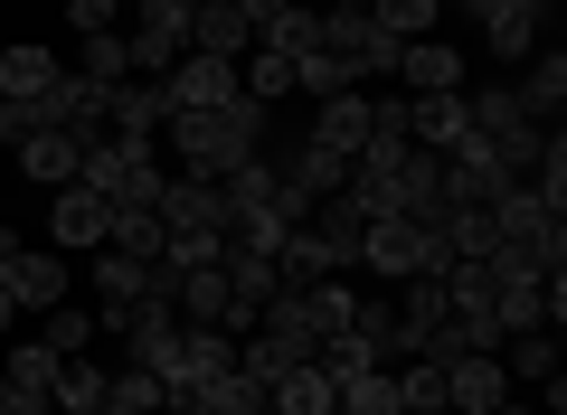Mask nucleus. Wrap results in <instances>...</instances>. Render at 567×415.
<instances>
[{"label":"nucleus","instance_id":"c85d7f7f","mask_svg":"<svg viewBox=\"0 0 567 415\" xmlns=\"http://www.w3.org/2000/svg\"><path fill=\"white\" fill-rule=\"evenodd\" d=\"M369 20H379L388 39H435V20H445V10H435V0H369Z\"/></svg>","mask_w":567,"mask_h":415},{"label":"nucleus","instance_id":"58836bf2","mask_svg":"<svg viewBox=\"0 0 567 415\" xmlns=\"http://www.w3.org/2000/svg\"><path fill=\"white\" fill-rule=\"evenodd\" d=\"M398 415H425V406H398Z\"/></svg>","mask_w":567,"mask_h":415},{"label":"nucleus","instance_id":"cd10ccee","mask_svg":"<svg viewBox=\"0 0 567 415\" xmlns=\"http://www.w3.org/2000/svg\"><path fill=\"white\" fill-rule=\"evenodd\" d=\"M237 85H246L256 104H284V95H293V58H275V48H246V58H237Z\"/></svg>","mask_w":567,"mask_h":415},{"label":"nucleus","instance_id":"a19ab883","mask_svg":"<svg viewBox=\"0 0 567 415\" xmlns=\"http://www.w3.org/2000/svg\"><path fill=\"white\" fill-rule=\"evenodd\" d=\"M0 48H10V39H0Z\"/></svg>","mask_w":567,"mask_h":415},{"label":"nucleus","instance_id":"a211bd4d","mask_svg":"<svg viewBox=\"0 0 567 415\" xmlns=\"http://www.w3.org/2000/svg\"><path fill=\"white\" fill-rule=\"evenodd\" d=\"M511 95H520V114H529V123H558V104H567V58H558V48L520 58V85H511Z\"/></svg>","mask_w":567,"mask_h":415},{"label":"nucleus","instance_id":"ea45409f","mask_svg":"<svg viewBox=\"0 0 567 415\" xmlns=\"http://www.w3.org/2000/svg\"><path fill=\"white\" fill-rule=\"evenodd\" d=\"M114 10H133V0H114Z\"/></svg>","mask_w":567,"mask_h":415},{"label":"nucleus","instance_id":"20e7f679","mask_svg":"<svg viewBox=\"0 0 567 415\" xmlns=\"http://www.w3.org/2000/svg\"><path fill=\"white\" fill-rule=\"evenodd\" d=\"M322 48L350 66V85H369V76H398V48L406 39H388L369 10H322Z\"/></svg>","mask_w":567,"mask_h":415},{"label":"nucleus","instance_id":"6ab92c4d","mask_svg":"<svg viewBox=\"0 0 567 415\" xmlns=\"http://www.w3.org/2000/svg\"><path fill=\"white\" fill-rule=\"evenodd\" d=\"M275 415H341V387L322 377V359H303V369L275 377Z\"/></svg>","mask_w":567,"mask_h":415},{"label":"nucleus","instance_id":"72a5a7b5","mask_svg":"<svg viewBox=\"0 0 567 415\" xmlns=\"http://www.w3.org/2000/svg\"><path fill=\"white\" fill-rule=\"evenodd\" d=\"M492 415H539V396H520V387H511V396H502Z\"/></svg>","mask_w":567,"mask_h":415},{"label":"nucleus","instance_id":"f8f14e48","mask_svg":"<svg viewBox=\"0 0 567 415\" xmlns=\"http://www.w3.org/2000/svg\"><path fill=\"white\" fill-rule=\"evenodd\" d=\"M162 274H171V312H181V321H218V331H227V302H237V293H227V264L218 256H208V264H162Z\"/></svg>","mask_w":567,"mask_h":415},{"label":"nucleus","instance_id":"f704fd0d","mask_svg":"<svg viewBox=\"0 0 567 415\" xmlns=\"http://www.w3.org/2000/svg\"><path fill=\"white\" fill-rule=\"evenodd\" d=\"M10 321H20V302H10V283H0V340H10Z\"/></svg>","mask_w":567,"mask_h":415},{"label":"nucleus","instance_id":"bb28decb","mask_svg":"<svg viewBox=\"0 0 567 415\" xmlns=\"http://www.w3.org/2000/svg\"><path fill=\"white\" fill-rule=\"evenodd\" d=\"M104 246H114V256H142V264H162V208H114V237H104Z\"/></svg>","mask_w":567,"mask_h":415},{"label":"nucleus","instance_id":"4c0bfd02","mask_svg":"<svg viewBox=\"0 0 567 415\" xmlns=\"http://www.w3.org/2000/svg\"><path fill=\"white\" fill-rule=\"evenodd\" d=\"M0 237H10V198H0Z\"/></svg>","mask_w":567,"mask_h":415},{"label":"nucleus","instance_id":"2eb2a0df","mask_svg":"<svg viewBox=\"0 0 567 415\" xmlns=\"http://www.w3.org/2000/svg\"><path fill=\"white\" fill-rule=\"evenodd\" d=\"M162 95H171V114H181V104H237L246 85H237V58H181L162 76Z\"/></svg>","mask_w":567,"mask_h":415},{"label":"nucleus","instance_id":"c9c22d12","mask_svg":"<svg viewBox=\"0 0 567 415\" xmlns=\"http://www.w3.org/2000/svg\"><path fill=\"white\" fill-rule=\"evenodd\" d=\"M312 10H369V0H312Z\"/></svg>","mask_w":567,"mask_h":415},{"label":"nucleus","instance_id":"f03ea898","mask_svg":"<svg viewBox=\"0 0 567 415\" xmlns=\"http://www.w3.org/2000/svg\"><path fill=\"white\" fill-rule=\"evenodd\" d=\"M237 369V331H218V321H181V350L162 359V396L171 406H189V396L208 387V377Z\"/></svg>","mask_w":567,"mask_h":415},{"label":"nucleus","instance_id":"dca6fc26","mask_svg":"<svg viewBox=\"0 0 567 415\" xmlns=\"http://www.w3.org/2000/svg\"><path fill=\"white\" fill-rule=\"evenodd\" d=\"M256 48V29H246L237 0H199L189 10V58H246Z\"/></svg>","mask_w":567,"mask_h":415},{"label":"nucleus","instance_id":"4be33fe9","mask_svg":"<svg viewBox=\"0 0 567 415\" xmlns=\"http://www.w3.org/2000/svg\"><path fill=\"white\" fill-rule=\"evenodd\" d=\"M189 406H208V415H275V387H256L246 369H227V377H208Z\"/></svg>","mask_w":567,"mask_h":415},{"label":"nucleus","instance_id":"aec40b11","mask_svg":"<svg viewBox=\"0 0 567 415\" xmlns=\"http://www.w3.org/2000/svg\"><path fill=\"white\" fill-rule=\"evenodd\" d=\"M171 396H162V377L152 369H133V359H123V369H104V406L95 415H162Z\"/></svg>","mask_w":567,"mask_h":415},{"label":"nucleus","instance_id":"0eeeda50","mask_svg":"<svg viewBox=\"0 0 567 415\" xmlns=\"http://www.w3.org/2000/svg\"><path fill=\"white\" fill-rule=\"evenodd\" d=\"M398 95H464V48L454 39H406L398 48Z\"/></svg>","mask_w":567,"mask_h":415},{"label":"nucleus","instance_id":"f3484780","mask_svg":"<svg viewBox=\"0 0 567 415\" xmlns=\"http://www.w3.org/2000/svg\"><path fill=\"white\" fill-rule=\"evenodd\" d=\"M312 142H322V152H360V142H369V95H360V85H350V95H322V104H312Z\"/></svg>","mask_w":567,"mask_h":415},{"label":"nucleus","instance_id":"9d476101","mask_svg":"<svg viewBox=\"0 0 567 415\" xmlns=\"http://www.w3.org/2000/svg\"><path fill=\"white\" fill-rule=\"evenodd\" d=\"M502 396H511V377H502V359H492V350L445 359V415H492Z\"/></svg>","mask_w":567,"mask_h":415},{"label":"nucleus","instance_id":"423d86ee","mask_svg":"<svg viewBox=\"0 0 567 415\" xmlns=\"http://www.w3.org/2000/svg\"><path fill=\"white\" fill-rule=\"evenodd\" d=\"M360 264H369L379 283L435 274V264H425V227H406V218H369V227H360Z\"/></svg>","mask_w":567,"mask_h":415},{"label":"nucleus","instance_id":"ddd939ff","mask_svg":"<svg viewBox=\"0 0 567 415\" xmlns=\"http://www.w3.org/2000/svg\"><path fill=\"white\" fill-rule=\"evenodd\" d=\"M406 142H416V152H464L473 142V123H464V95H406Z\"/></svg>","mask_w":567,"mask_h":415},{"label":"nucleus","instance_id":"412c9836","mask_svg":"<svg viewBox=\"0 0 567 415\" xmlns=\"http://www.w3.org/2000/svg\"><path fill=\"white\" fill-rule=\"evenodd\" d=\"M256 48H275V58H312V48H322V10H312V0L275 10V20L256 29Z\"/></svg>","mask_w":567,"mask_h":415},{"label":"nucleus","instance_id":"5701e85b","mask_svg":"<svg viewBox=\"0 0 567 415\" xmlns=\"http://www.w3.org/2000/svg\"><path fill=\"white\" fill-rule=\"evenodd\" d=\"M20 170L39 179V189H66V179H76V133H29L20 142Z\"/></svg>","mask_w":567,"mask_h":415},{"label":"nucleus","instance_id":"393cba45","mask_svg":"<svg viewBox=\"0 0 567 415\" xmlns=\"http://www.w3.org/2000/svg\"><path fill=\"white\" fill-rule=\"evenodd\" d=\"M95 331H104V321L85 312V302H58V312H39V340H48L58 359H85V350H95Z\"/></svg>","mask_w":567,"mask_h":415},{"label":"nucleus","instance_id":"2f4dec72","mask_svg":"<svg viewBox=\"0 0 567 415\" xmlns=\"http://www.w3.org/2000/svg\"><path fill=\"white\" fill-rule=\"evenodd\" d=\"M66 29L95 39V29H123V10H114V0H66Z\"/></svg>","mask_w":567,"mask_h":415},{"label":"nucleus","instance_id":"39448f33","mask_svg":"<svg viewBox=\"0 0 567 415\" xmlns=\"http://www.w3.org/2000/svg\"><path fill=\"white\" fill-rule=\"evenodd\" d=\"M104 237H114V198L104 189H85V179L48 189V246H58V256H95Z\"/></svg>","mask_w":567,"mask_h":415},{"label":"nucleus","instance_id":"7c9ffc66","mask_svg":"<svg viewBox=\"0 0 567 415\" xmlns=\"http://www.w3.org/2000/svg\"><path fill=\"white\" fill-rule=\"evenodd\" d=\"M0 415H58V396H48V387H20V377L0 369Z\"/></svg>","mask_w":567,"mask_h":415},{"label":"nucleus","instance_id":"7ed1b4c3","mask_svg":"<svg viewBox=\"0 0 567 415\" xmlns=\"http://www.w3.org/2000/svg\"><path fill=\"white\" fill-rule=\"evenodd\" d=\"M189 10H199V0H133V29H123L133 76H171V66L189 58Z\"/></svg>","mask_w":567,"mask_h":415},{"label":"nucleus","instance_id":"1a4fd4ad","mask_svg":"<svg viewBox=\"0 0 567 415\" xmlns=\"http://www.w3.org/2000/svg\"><path fill=\"white\" fill-rule=\"evenodd\" d=\"M162 283V264H142V256H114V246H95V321L114 331L123 312H133L142 293Z\"/></svg>","mask_w":567,"mask_h":415},{"label":"nucleus","instance_id":"a878e982","mask_svg":"<svg viewBox=\"0 0 567 415\" xmlns=\"http://www.w3.org/2000/svg\"><path fill=\"white\" fill-rule=\"evenodd\" d=\"M48 396H58V415H95L104 406V369H95V359H58Z\"/></svg>","mask_w":567,"mask_h":415},{"label":"nucleus","instance_id":"f257e3e1","mask_svg":"<svg viewBox=\"0 0 567 415\" xmlns=\"http://www.w3.org/2000/svg\"><path fill=\"white\" fill-rule=\"evenodd\" d=\"M162 133H171V152H181L189 179H227L237 160L265 152V133H275V104H256V95H237V104H181Z\"/></svg>","mask_w":567,"mask_h":415},{"label":"nucleus","instance_id":"9b49d317","mask_svg":"<svg viewBox=\"0 0 567 415\" xmlns=\"http://www.w3.org/2000/svg\"><path fill=\"white\" fill-rule=\"evenodd\" d=\"M473 29H483V48L502 66H520V58H539V10H529V0H483V10H473Z\"/></svg>","mask_w":567,"mask_h":415},{"label":"nucleus","instance_id":"b1692460","mask_svg":"<svg viewBox=\"0 0 567 415\" xmlns=\"http://www.w3.org/2000/svg\"><path fill=\"white\" fill-rule=\"evenodd\" d=\"M76 76H95V85H123L133 76V48H123V29H95V39H76Z\"/></svg>","mask_w":567,"mask_h":415},{"label":"nucleus","instance_id":"c756f323","mask_svg":"<svg viewBox=\"0 0 567 415\" xmlns=\"http://www.w3.org/2000/svg\"><path fill=\"white\" fill-rule=\"evenodd\" d=\"M0 369L20 377V387H48V377H58V350H48V340H20V350L0 359Z\"/></svg>","mask_w":567,"mask_h":415},{"label":"nucleus","instance_id":"473e14b6","mask_svg":"<svg viewBox=\"0 0 567 415\" xmlns=\"http://www.w3.org/2000/svg\"><path fill=\"white\" fill-rule=\"evenodd\" d=\"M237 10H246V29H265L275 10H293V0H237Z\"/></svg>","mask_w":567,"mask_h":415},{"label":"nucleus","instance_id":"e433bc0d","mask_svg":"<svg viewBox=\"0 0 567 415\" xmlns=\"http://www.w3.org/2000/svg\"><path fill=\"white\" fill-rule=\"evenodd\" d=\"M435 10H483V0H435Z\"/></svg>","mask_w":567,"mask_h":415},{"label":"nucleus","instance_id":"6e6552de","mask_svg":"<svg viewBox=\"0 0 567 415\" xmlns=\"http://www.w3.org/2000/svg\"><path fill=\"white\" fill-rule=\"evenodd\" d=\"M58 76H66V58H48L39 39H10V48H0V104H29V114H39V104L58 95Z\"/></svg>","mask_w":567,"mask_h":415},{"label":"nucleus","instance_id":"4468645a","mask_svg":"<svg viewBox=\"0 0 567 415\" xmlns=\"http://www.w3.org/2000/svg\"><path fill=\"white\" fill-rule=\"evenodd\" d=\"M162 123H171V95H162V76H123V85H114V104H104V133L162 142Z\"/></svg>","mask_w":567,"mask_h":415}]
</instances>
